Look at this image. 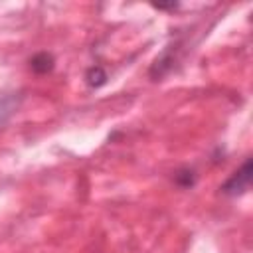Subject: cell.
Returning <instances> with one entry per match:
<instances>
[{"label": "cell", "mask_w": 253, "mask_h": 253, "mask_svg": "<svg viewBox=\"0 0 253 253\" xmlns=\"http://www.w3.org/2000/svg\"><path fill=\"white\" fill-rule=\"evenodd\" d=\"M251 178H253V162H251V158H245V162L221 184L219 190H221V194L231 196V198L241 196L245 190H249Z\"/></svg>", "instance_id": "6da1fadb"}, {"label": "cell", "mask_w": 253, "mask_h": 253, "mask_svg": "<svg viewBox=\"0 0 253 253\" xmlns=\"http://www.w3.org/2000/svg\"><path fill=\"white\" fill-rule=\"evenodd\" d=\"M180 4L178 2H170V4H160V2H152V8L156 10H176Z\"/></svg>", "instance_id": "52a82bcc"}, {"label": "cell", "mask_w": 253, "mask_h": 253, "mask_svg": "<svg viewBox=\"0 0 253 253\" xmlns=\"http://www.w3.org/2000/svg\"><path fill=\"white\" fill-rule=\"evenodd\" d=\"M22 103V95L20 93H6L0 97V128L14 117V113L18 111Z\"/></svg>", "instance_id": "3957f363"}, {"label": "cell", "mask_w": 253, "mask_h": 253, "mask_svg": "<svg viewBox=\"0 0 253 253\" xmlns=\"http://www.w3.org/2000/svg\"><path fill=\"white\" fill-rule=\"evenodd\" d=\"M55 67V57L47 51H38L36 55H32L30 59V69L36 75H45Z\"/></svg>", "instance_id": "277c9868"}, {"label": "cell", "mask_w": 253, "mask_h": 253, "mask_svg": "<svg viewBox=\"0 0 253 253\" xmlns=\"http://www.w3.org/2000/svg\"><path fill=\"white\" fill-rule=\"evenodd\" d=\"M196 182H198V174H196V170H192V168H188V166L174 172V184H176L178 188L188 190V188H194Z\"/></svg>", "instance_id": "8992f818"}, {"label": "cell", "mask_w": 253, "mask_h": 253, "mask_svg": "<svg viewBox=\"0 0 253 253\" xmlns=\"http://www.w3.org/2000/svg\"><path fill=\"white\" fill-rule=\"evenodd\" d=\"M107 79H109V75H107L105 67H101V65H91V67L85 71V83H87L91 89L103 87V85L107 83Z\"/></svg>", "instance_id": "5b68a950"}, {"label": "cell", "mask_w": 253, "mask_h": 253, "mask_svg": "<svg viewBox=\"0 0 253 253\" xmlns=\"http://www.w3.org/2000/svg\"><path fill=\"white\" fill-rule=\"evenodd\" d=\"M178 43L176 45H168L156 59H154V63H152V67H150V77L154 79V81H158V79H162L164 75H168L172 69H174V63L178 61Z\"/></svg>", "instance_id": "7a4b0ae2"}]
</instances>
